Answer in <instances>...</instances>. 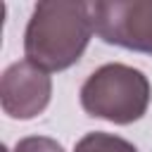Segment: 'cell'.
I'll use <instances>...</instances> for the list:
<instances>
[{"label":"cell","mask_w":152,"mask_h":152,"mask_svg":"<svg viewBox=\"0 0 152 152\" xmlns=\"http://www.w3.org/2000/svg\"><path fill=\"white\" fill-rule=\"evenodd\" d=\"M2 152H64L62 145L52 138H45V135H31V138H24L14 145V150H2Z\"/></svg>","instance_id":"6"},{"label":"cell","mask_w":152,"mask_h":152,"mask_svg":"<svg viewBox=\"0 0 152 152\" xmlns=\"http://www.w3.org/2000/svg\"><path fill=\"white\" fill-rule=\"evenodd\" d=\"M95 31L90 2H38L24 36V52L43 71H62L76 64Z\"/></svg>","instance_id":"1"},{"label":"cell","mask_w":152,"mask_h":152,"mask_svg":"<svg viewBox=\"0 0 152 152\" xmlns=\"http://www.w3.org/2000/svg\"><path fill=\"white\" fill-rule=\"evenodd\" d=\"M74 152H138L128 140L112 133H88L76 142Z\"/></svg>","instance_id":"5"},{"label":"cell","mask_w":152,"mask_h":152,"mask_svg":"<svg viewBox=\"0 0 152 152\" xmlns=\"http://www.w3.org/2000/svg\"><path fill=\"white\" fill-rule=\"evenodd\" d=\"M150 102V81L142 71L126 64H104L88 76L81 88V107L112 124L138 121Z\"/></svg>","instance_id":"2"},{"label":"cell","mask_w":152,"mask_h":152,"mask_svg":"<svg viewBox=\"0 0 152 152\" xmlns=\"http://www.w3.org/2000/svg\"><path fill=\"white\" fill-rule=\"evenodd\" d=\"M95 33L112 45L152 55V0L90 2Z\"/></svg>","instance_id":"3"},{"label":"cell","mask_w":152,"mask_h":152,"mask_svg":"<svg viewBox=\"0 0 152 152\" xmlns=\"http://www.w3.org/2000/svg\"><path fill=\"white\" fill-rule=\"evenodd\" d=\"M52 83L48 71L38 69L36 64L17 62L12 64L0 81V102L5 114L14 119H33L38 116L50 102Z\"/></svg>","instance_id":"4"}]
</instances>
